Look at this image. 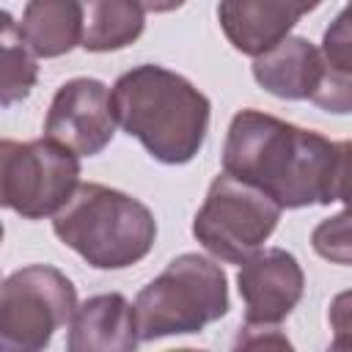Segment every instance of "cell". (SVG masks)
Instances as JSON below:
<instances>
[{"label": "cell", "instance_id": "7", "mask_svg": "<svg viewBox=\"0 0 352 352\" xmlns=\"http://www.w3.org/2000/svg\"><path fill=\"white\" fill-rule=\"evenodd\" d=\"M77 154L52 138L0 143V201L28 220L58 212L77 190Z\"/></svg>", "mask_w": 352, "mask_h": 352}, {"label": "cell", "instance_id": "3", "mask_svg": "<svg viewBox=\"0 0 352 352\" xmlns=\"http://www.w3.org/2000/svg\"><path fill=\"white\" fill-rule=\"evenodd\" d=\"M52 228L63 245L99 270L140 261L157 236L154 214L138 198L94 182L77 184L74 195L55 212Z\"/></svg>", "mask_w": 352, "mask_h": 352}, {"label": "cell", "instance_id": "20", "mask_svg": "<svg viewBox=\"0 0 352 352\" xmlns=\"http://www.w3.org/2000/svg\"><path fill=\"white\" fill-rule=\"evenodd\" d=\"M336 201H344L346 209H352V140H338Z\"/></svg>", "mask_w": 352, "mask_h": 352}, {"label": "cell", "instance_id": "10", "mask_svg": "<svg viewBox=\"0 0 352 352\" xmlns=\"http://www.w3.org/2000/svg\"><path fill=\"white\" fill-rule=\"evenodd\" d=\"M322 0H220L217 16L226 38L245 55H261L280 44L297 19Z\"/></svg>", "mask_w": 352, "mask_h": 352}, {"label": "cell", "instance_id": "2", "mask_svg": "<svg viewBox=\"0 0 352 352\" xmlns=\"http://www.w3.org/2000/svg\"><path fill=\"white\" fill-rule=\"evenodd\" d=\"M116 121L135 135L146 151L168 165L192 160L206 138L209 99L182 74L146 63L113 85Z\"/></svg>", "mask_w": 352, "mask_h": 352}, {"label": "cell", "instance_id": "15", "mask_svg": "<svg viewBox=\"0 0 352 352\" xmlns=\"http://www.w3.org/2000/svg\"><path fill=\"white\" fill-rule=\"evenodd\" d=\"M3 58H0V102L8 107L30 94L36 85V60L28 44L19 36V28L8 14H3V36H0Z\"/></svg>", "mask_w": 352, "mask_h": 352}, {"label": "cell", "instance_id": "6", "mask_svg": "<svg viewBox=\"0 0 352 352\" xmlns=\"http://www.w3.org/2000/svg\"><path fill=\"white\" fill-rule=\"evenodd\" d=\"M74 311L77 294L63 272L47 264L16 270L0 292V346L6 352L41 349L74 319Z\"/></svg>", "mask_w": 352, "mask_h": 352}, {"label": "cell", "instance_id": "1", "mask_svg": "<svg viewBox=\"0 0 352 352\" xmlns=\"http://www.w3.org/2000/svg\"><path fill=\"white\" fill-rule=\"evenodd\" d=\"M223 168L286 209L330 204L336 201L338 143L267 113L242 110L228 126Z\"/></svg>", "mask_w": 352, "mask_h": 352}, {"label": "cell", "instance_id": "12", "mask_svg": "<svg viewBox=\"0 0 352 352\" xmlns=\"http://www.w3.org/2000/svg\"><path fill=\"white\" fill-rule=\"evenodd\" d=\"M322 74V52L300 36H286L280 44L256 55L253 60V77L258 85L280 99H311Z\"/></svg>", "mask_w": 352, "mask_h": 352}, {"label": "cell", "instance_id": "17", "mask_svg": "<svg viewBox=\"0 0 352 352\" xmlns=\"http://www.w3.org/2000/svg\"><path fill=\"white\" fill-rule=\"evenodd\" d=\"M322 58L330 69L352 74V6L336 16V22L324 30Z\"/></svg>", "mask_w": 352, "mask_h": 352}, {"label": "cell", "instance_id": "21", "mask_svg": "<svg viewBox=\"0 0 352 352\" xmlns=\"http://www.w3.org/2000/svg\"><path fill=\"white\" fill-rule=\"evenodd\" d=\"M146 11H154V14H162V11H173L179 8L184 0H138Z\"/></svg>", "mask_w": 352, "mask_h": 352}, {"label": "cell", "instance_id": "9", "mask_svg": "<svg viewBox=\"0 0 352 352\" xmlns=\"http://www.w3.org/2000/svg\"><path fill=\"white\" fill-rule=\"evenodd\" d=\"M248 322L278 324L302 297V270L297 258L280 248L253 253L236 275Z\"/></svg>", "mask_w": 352, "mask_h": 352}, {"label": "cell", "instance_id": "8", "mask_svg": "<svg viewBox=\"0 0 352 352\" xmlns=\"http://www.w3.org/2000/svg\"><path fill=\"white\" fill-rule=\"evenodd\" d=\"M44 132L77 157L99 154L116 132V113L107 88L91 77H77L60 85L50 104Z\"/></svg>", "mask_w": 352, "mask_h": 352}, {"label": "cell", "instance_id": "19", "mask_svg": "<svg viewBox=\"0 0 352 352\" xmlns=\"http://www.w3.org/2000/svg\"><path fill=\"white\" fill-rule=\"evenodd\" d=\"M330 327H333V349H352V292H341L330 302Z\"/></svg>", "mask_w": 352, "mask_h": 352}, {"label": "cell", "instance_id": "14", "mask_svg": "<svg viewBox=\"0 0 352 352\" xmlns=\"http://www.w3.org/2000/svg\"><path fill=\"white\" fill-rule=\"evenodd\" d=\"M82 47L91 52L121 50L143 30V6L138 0H80Z\"/></svg>", "mask_w": 352, "mask_h": 352}, {"label": "cell", "instance_id": "16", "mask_svg": "<svg viewBox=\"0 0 352 352\" xmlns=\"http://www.w3.org/2000/svg\"><path fill=\"white\" fill-rule=\"evenodd\" d=\"M314 250L333 264H352V209L322 220L314 228Z\"/></svg>", "mask_w": 352, "mask_h": 352}, {"label": "cell", "instance_id": "5", "mask_svg": "<svg viewBox=\"0 0 352 352\" xmlns=\"http://www.w3.org/2000/svg\"><path fill=\"white\" fill-rule=\"evenodd\" d=\"M280 204L250 182L220 173L195 214L192 234L223 261L242 264L267 242L280 217Z\"/></svg>", "mask_w": 352, "mask_h": 352}, {"label": "cell", "instance_id": "13", "mask_svg": "<svg viewBox=\"0 0 352 352\" xmlns=\"http://www.w3.org/2000/svg\"><path fill=\"white\" fill-rule=\"evenodd\" d=\"M19 36L38 58H58L82 41V3L77 0H30Z\"/></svg>", "mask_w": 352, "mask_h": 352}, {"label": "cell", "instance_id": "18", "mask_svg": "<svg viewBox=\"0 0 352 352\" xmlns=\"http://www.w3.org/2000/svg\"><path fill=\"white\" fill-rule=\"evenodd\" d=\"M311 102H316L319 107H324L330 113H352V74L336 72L324 63V74H322Z\"/></svg>", "mask_w": 352, "mask_h": 352}, {"label": "cell", "instance_id": "4", "mask_svg": "<svg viewBox=\"0 0 352 352\" xmlns=\"http://www.w3.org/2000/svg\"><path fill=\"white\" fill-rule=\"evenodd\" d=\"M228 311L226 275L198 253L173 258L135 300L140 341L198 333Z\"/></svg>", "mask_w": 352, "mask_h": 352}, {"label": "cell", "instance_id": "11", "mask_svg": "<svg viewBox=\"0 0 352 352\" xmlns=\"http://www.w3.org/2000/svg\"><path fill=\"white\" fill-rule=\"evenodd\" d=\"M138 341L140 333L135 305H129L121 294H96L74 311L69 330L72 352L135 349Z\"/></svg>", "mask_w": 352, "mask_h": 352}]
</instances>
